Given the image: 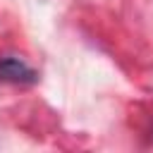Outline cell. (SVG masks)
<instances>
[{"label": "cell", "mask_w": 153, "mask_h": 153, "mask_svg": "<svg viewBox=\"0 0 153 153\" xmlns=\"http://www.w3.org/2000/svg\"><path fill=\"white\" fill-rule=\"evenodd\" d=\"M0 79L2 81H12V84H33L38 79V74L22 57L5 55V57H0Z\"/></svg>", "instance_id": "6da1fadb"}]
</instances>
